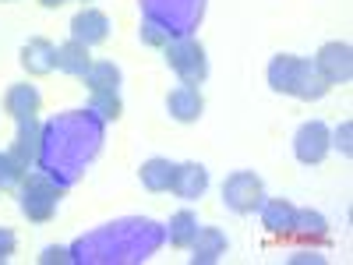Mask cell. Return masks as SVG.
<instances>
[{
  "mask_svg": "<svg viewBox=\"0 0 353 265\" xmlns=\"http://www.w3.org/2000/svg\"><path fill=\"white\" fill-rule=\"evenodd\" d=\"M173 173H176V163H170V159H163V156L145 159V163H141V188L152 191V195H163V191H170V184H173Z\"/></svg>",
  "mask_w": 353,
  "mask_h": 265,
  "instance_id": "obj_16",
  "label": "cell"
},
{
  "mask_svg": "<svg viewBox=\"0 0 353 265\" xmlns=\"http://www.w3.org/2000/svg\"><path fill=\"white\" fill-rule=\"evenodd\" d=\"M329 92V85H325V78L318 75V68H314V61H301V71H297V81H293V99H304V103H311V99H321Z\"/></svg>",
  "mask_w": 353,
  "mask_h": 265,
  "instance_id": "obj_17",
  "label": "cell"
},
{
  "mask_svg": "<svg viewBox=\"0 0 353 265\" xmlns=\"http://www.w3.org/2000/svg\"><path fill=\"white\" fill-rule=\"evenodd\" d=\"M293 237H325L329 233V223L321 213H311V209H293V226H290Z\"/></svg>",
  "mask_w": 353,
  "mask_h": 265,
  "instance_id": "obj_20",
  "label": "cell"
},
{
  "mask_svg": "<svg viewBox=\"0 0 353 265\" xmlns=\"http://www.w3.org/2000/svg\"><path fill=\"white\" fill-rule=\"evenodd\" d=\"M14 248H18V237H14L11 230L0 226V262H8V258L14 255Z\"/></svg>",
  "mask_w": 353,
  "mask_h": 265,
  "instance_id": "obj_25",
  "label": "cell"
},
{
  "mask_svg": "<svg viewBox=\"0 0 353 265\" xmlns=\"http://www.w3.org/2000/svg\"><path fill=\"white\" fill-rule=\"evenodd\" d=\"M301 61L304 57H293V53H276L272 61H269V85L276 88V92L290 96L293 92V81H297V71H301Z\"/></svg>",
  "mask_w": 353,
  "mask_h": 265,
  "instance_id": "obj_14",
  "label": "cell"
},
{
  "mask_svg": "<svg viewBox=\"0 0 353 265\" xmlns=\"http://www.w3.org/2000/svg\"><path fill=\"white\" fill-rule=\"evenodd\" d=\"M261 213V226L272 233V237H290V226H293V205L286 198H265L258 205Z\"/></svg>",
  "mask_w": 353,
  "mask_h": 265,
  "instance_id": "obj_13",
  "label": "cell"
},
{
  "mask_svg": "<svg viewBox=\"0 0 353 265\" xmlns=\"http://www.w3.org/2000/svg\"><path fill=\"white\" fill-rule=\"evenodd\" d=\"M265 202V184L254 170H237L226 177L223 184V205L237 216H251L258 213V205Z\"/></svg>",
  "mask_w": 353,
  "mask_h": 265,
  "instance_id": "obj_3",
  "label": "cell"
},
{
  "mask_svg": "<svg viewBox=\"0 0 353 265\" xmlns=\"http://www.w3.org/2000/svg\"><path fill=\"white\" fill-rule=\"evenodd\" d=\"M39 262H43V265H53V262L68 265V262H74V258H71V251H68V248H57V244H53V248H46V251L39 255Z\"/></svg>",
  "mask_w": 353,
  "mask_h": 265,
  "instance_id": "obj_24",
  "label": "cell"
},
{
  "mask_svg": "<svg viewBox=\"0 0 353 265\" xmlns=\"http://www.w3.org/2000/svg\"><path fill=\"white\" fill-rule=\"evenodd\" d=\"M39 4H43V8H50V11H53V8H61V4H68V0H39Z\"/></svg>",
  "mask_w": 353,
  "mask_h": 265,
  "instance_id": "obj_27",
  "label": "cell"
},
{
  "mask_svg": "<svg viewBox=\"0 0 353 265\" xmlns=\"http://www.w3.org/2000/svg\"><path fill=\"white\" fill-rule=\"evenodd\" d=\"M92 68V53H88V46L68 39L57 46V71H64L71 78H85V71Z\"/></svg>",
  "mask_w": 353,
  "mask_h": 265,
  "instance_id": "obj_15",
  "label": "cell"
},
{
  "mask_svg": "<svg viewBox=\"0 0 353 265\" xmlns=\"http://www.w3.org/2000/svg\"><path fill=\"white\" fill-rule=\"evenodd\" d=\"M92 110L103 117V121H117V117L124 113L121 92H92Z\"/></svg>",
  "mask_w": 353,
  "mask_h": 265,
  "instance_id": "obj_21",
  "label": "cell"
},
{
  "mask_svg": "<svg viewBox=\"0 0 353 265\" xmlns=\"http://www.w3.org/2000/svg\"><path fill=\"white\" fill-rule=\"evenodd\" d=\"M71 39L81 43V46H99L110 39V18L99 11V8H81L74 18H71Z\"/></svg>",
  "mask_w": 353,
  "mask_h": 265,
  "instance_id": "obj_7",
  "label": "cell"
},
{
  "mask_svg": "<svg viewBox=\"0 0 353 265\" xmlns=\"http://www.w3.org/2000/svg\"><path fill=\"white\" fill-rule=\"evenodd\" d=\"M314 68H318V75L325 78V85L332 88V85H346L350 78H353V50H350V43H325L318 53H314Z\"/></svg>",
  "mask_w": 353,
  "mask_h": 265,
  "instance_id": "obj_5",
  "label": "cell"
},
{
  "mask_svg": "<svg viewBox=\"0 0 353 265\" xmlns=\"http://www.w3.org/2000/svg\"><path fill=\"white\" fill-rule=\"evenodd\" d=\"M163 53H166V64L173 68V75L181 81L201 85L205 78H209V57H205V46L198 39H191V36L173 39V43L163 46Z\"/></svg>",
  "mask_w": 353,
  "mask_h": 265,
  "instance_id": "obj_2",
  "label": "cell"
},
{
  "mask_svg": "<svg viewBox=\"0 0 353 265\" xmlns=\"http://www.w3.org/2000/svg\"><path fill=\"white\" fill-rule=\"evenodd\" d=\"M191 262L194 265H212L226 255V233L216 226H198V237L191 241Z\"/></svg>",
  "mask_w": 353,
  "mask_h": 265,
  "instance_id": "obj_12",
  "label": "cell"
},
{
  "mask_svg": "<svg viewBox=\"0 0 353 265\" xmlns=\"http://www.w3.org/2000/svg\"><path fill=\"white\" fill-rule=\"evenodd\" d=\"M205 188H209V170H205L201 163H176L173 184H170V191H173L176 198L194 202V198L205 195Z\"/></svg>",
  "mask_w": 353,
  "mask_h": 265,
  "instance_id": "obj_10",
  "label": "cell"
},
{
  "mask_svg": "<svg viewBox=\"0 0 353 265\" xmlns=\"http://www.w3.org/2000/svg\"><path fill=\"white\" fill-rule=\"evenodd\" d=\"M81 81L88 85V92H121V68L113 61H92Z\"/></svg>",
  "mask_w": 353,
  "mask_h": 265,
  "instance_id": "obj_18",
  "label": "cell"
},
{
  "mask_svg": "<svg viewBox=\"0 0 353 265\" xmlns=\"http://www.w3.org/2000/svg\"><path fill=\"white\" fill-rule=\"evenodd\" d=\"M18 61H21V68L32 75V78H46V75L57 71V46L50 39H28L21 46Z\"/></svg>",
  "mask_w": 353,
  "mask_h": 265,
  "instance_id": "obj_9",
  "label": "cell"
},
{
  "mask_svg": "<svg viewBox=\"0 0 353 265\" xmlns=\"http://www.w3.org/2000/svg\"><path fill=\"white\" fill-rule=\"evenodd\" d=\"M39 149H43V124H39V117H25V121H18V135L8 153L18 166L32 170L39 159Z\"/></svg>",
  "mask_w": 353,
  "mask_h": 265,
  "instance_id": "obj_6",
  "label": "cell"
},
{
  "mask_svg": "<svg viewBox=\"0 0 353 265\" xmlns=\"http://www.w3.org/2000/svg\"><path fill=\"white\" fill-rule=\"evenodd\" d=\"M39 106H43V96H39V88L28 85V81H18V85H11L8 92H4V113L14 117V121L36 117Z\"/></svg>",
  "mask_w": 353,
  "mask_h": 265,
  "instance_id": "obj_11",
  "label": "cell"
},
{
  "mask_svg": "<svg viewBox=\"0 0 353 265\" xmlns=\"http://www.w3.org/2000/svg\"><path fill=\"white\" fill-rule=\"evenodd\" d=\"M198 216L191 213V209H181V213H173L170 216V244L173 248H181V251H188L191 248V241L198 237Z\"/></svg>",
  "mask_w": 353,
  "mask_h": 265,
  "instance_id": "obj_19",
  "label": "cell"
},
{
  "mask_svg": "<svg viewBox=\"0 0 353 265\" xmlns=\"http://www.w3.org/2000/svg\"><path fill=\"white\" fill-rule=\"evenodd\" d=\"M332 149V131L321 121H304L293 135V156H297L304 166H318Z\"/></svg>",
  "mask_w": 353,
  "mask_h": 265,
  "instance_id": "obj_4",
  "label": "cell"
},
{
  "mask_svg": "<svg viewBox=\"0 0 353 265\" xmlns=\"http://www.w3.org/2000/svg\"><path fill=\"white\" fill-rule=\"evenodd\" d=\"M4 4H8V0H4Z\"/></svg>",
  "mask_w": 353,
  "mask_h": 265,
  "instance_id": "obj_28",
  "label": "cell"
},
{
  "mask_svg": "<svg viewBox=\"0 0 353 265\" xmlns=\"http://www.w3.org/2000/svg\"><path fill=\"white\" fill-rule=\"evenodd\" d=\"M166 110L176 124H194L198 117L205 113V96H201V88L198 85H188L181 81L176 88H170V96H166Z\"/></svg>",
  "mask_w": 353,
  "mask_h": 265,
  "instance_id": "obj_8",
  "label": "cell"
},
{
  "mask_svg": "<svg viewBox=\"0 0 353 265\" xmlns=\"http://www.w3.org/2000/svg\"><path fill=\"white\" fill-rule=\"evenodd\" d=\"M25 166H18L14 159H11V153H0V191H11V188H18L21 181H25Z\"/></svg>",
  "mask_w": 353,
  "mask_h": 265,
  "instance_id": "obj_22",
  "label": "cell"
},
{
  "mask_svg": "<svg viewBox=\"0 0 353 265\" xmlns=\"http://www.w3.org/2000/svg\"><path fill=\"white\" fill-rule=\"evenodd\" d=\"M141 39H145V46H156V50H163V46L170 43V36L163 32L156 21H145V25H141Z\"/></svg>",
  "mask_w": 353,
  "mask_h": 265,
  "instance_id": "obj_23",
  "label": "cell"
},
{
  "mask_svg": "<svg viewBox=\"0 0 353 265\" xmlns=\"http://www.w3.org/2000/svg\"><path fill=\"white\" fill-rule=\"evenodd\" d=\"M18 188H21V216L28 223H50L57 216V202L64 198V188H57L39 173H25Z\"/></svg>",
  "mask_w": 353,
  "mask_h": 265,
  "instance_id": "obj_1",
  "label": "cell"
},
{
  "mask_svg": "<svg viewBox=\"0 0 353 265\" xmlns=\"http://www.w3.org/2000/svg\"><path fill=\"white\" fill-rule=\"evenodd\" d=\"M336 138H343V156H350V124H343V131Z\"/></svg>",
  "mask_w": 353,
  "mask_h": 265,
  "instance_id": "obj_26",
  "label": "cell"
}]
</instances>
